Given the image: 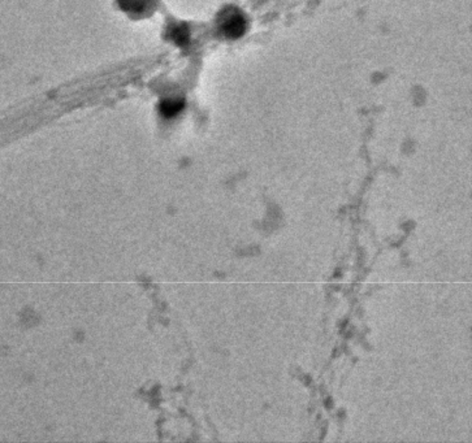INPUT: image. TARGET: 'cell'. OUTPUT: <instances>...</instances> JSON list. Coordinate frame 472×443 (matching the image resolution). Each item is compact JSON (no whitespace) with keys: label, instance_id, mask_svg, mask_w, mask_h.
<instances>
[{"label":"cell","instance_id":"6da1fadb","mask_svg":"<svg viewBox=\"0 0 472 443\" xmlns=\"http://www.w3.org/2000/svg\"><path fill=\"white\" fill-rule=\"evenodd\" d=\"M246 26H248L246 19L239 11L230 12V14H225L224 19H222V33H224V35H227L228 38H231V40L241 37L243 33L246 32Z\"/></svg>","mask_w":472,"mask_h":443}]
</instances>
